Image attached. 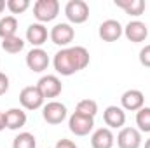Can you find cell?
Returning <instances> with one entry per match:
<instances>
[{
  "instance_id": "obj_1",
  "label": "cell",
  "mask_w": 150,
  "mask_h": 148,
  "mask_svg": "<svg viewBox=\"0 0 150 148\" xmlns=\"http://www.w3.org/2000/svg\"><path fill=\"white\" fill-rule=\"evenodd\" d=\"M89 59H91L89 51L82 45H75V47H65V49L58 51L54 54L52 65L59 75L70 77V75L84 70L89 65Z\"/></svg>"
},
{
  "instance_id": "obj_2",
  "label": "cell",
  "mask_w": 150,
  "mask_h": 148,
  "mask_svg": "<svg viewBox=\"0 0 150 148\" xmlns=\"http://www.w3.org/2000/svg\"><path fill=\"white\" fill-rule=\"evenodd\" d=\"M59 14V2L58 0H37L33 4V16L38 23L54 21Z\"/></svg>"
},
{
  "instance_id": "obj_3",
  "label": "cell",
  "mask_w": 150,
  "mask_h": 148,
  "mask_svg": "<svg viewBox=\"0 0 150 148\" xmlns=\"http://www.w3.org/2000/svg\"><path fill=\"white\" fill-rule=\"evenodd\" d=\"M65 16L70 23L74 25H82L89 18V5L84 0H70L65 5Z\"/></svg>"
},
{
  "instance_id": "obj_4",
  "label": "cell",
  "mask_w": 150,
  "mask_h": 148,
  "mask_svg": "<svg viewBox=\"0 0 150 148\" xmlns=\"http://www.w3.org/2000/svg\"><path fill=\"white\" fill-rule=\"evenodd\" d=\"M68 129L75 136H87L94 129V118L74 111L70 115V118H68Z\"/></svg>"
},
{
  "instance_id": "obj_5",
  "label": "cell",
  "mask_w": 150,
  "mask_h": 148,
  "mask_svg": "<svg viewBox=\"0 0 150 148\" xmlns=\"http://www.w3.org/2000/svg\"><path fill=\"white\" fill-rule=\"evenodd\" d=\"M49 37L52 40V44H56V45L65 49V47H68L72 44V40L75 37V30L72 28L70 23H58V25H54L51 28Z\"/></svg>"
},
{
  "instance_id": "obj_6",
  "label": "cell",
  "mask_w": 150,
  "mask_h": 148,
  "mask_svg": "<svg viewBox=\"0 0 150 148\" xmlns=\"http://www.w3.org/2000/svg\"><path fill=\"white\" fill-rule=\"evenodd\" d=\"M68 111H67V106L59 101H49L42 106V117L47 124L51 125H58L61 124L65 118H67Z\"/></svg>"
},
{
  "instance_id": "obj_7",
  "label": "cell",
  "mask_w": 150,
  "mask_h": 148,
  "mask_svg": "<svg viewBox=\"0 0 150 148\" xmlns=\"http://www.w3.org/2000/svg\"><path fill=\"white\" fill-rule=\"evenodd\" d=\"M19 103L26 110H38L44 106V96L37 85H28L23 87V91L19 92Z\"/></svg>"
},
{
  "instance_id": "obj_8",
  "label": "cell",
  "mask_w": 150,
  "mask_h": 148,
  "mask_svg": "<svg viewBox=\"0 0 150 148\" xmlns=\"http://www.w3.org/2000/svg\"><path fill=\"white\" fill-rule=\"evenodd\" d=\"M38 91L42 92L44 99L45 98H58L63 91V84L56 75H44L40 77V80L37 82Z\"/></svg>"
},
{
  "instance_id": "obj_9",
  "label": "cell",
  "mask_w": 150,
  "mask_h": 148,
  "mask_svg": "<svg viewBox=\"0 0 150 148\" xmlns=\"http://www.w3.org/2000/svg\"><path fill=\"white\" fill-rule=\"evenodd\" d=\"M49 63H51L49 56H47V52L42 47H33L26 54V66L32 72H35V73H42L44 70H47Z\"/></svg>"
},
{
  "instance_id": "obj_10",
  "label": "cell",
  "mask_w": 150,
  "mask_h": 148,
  "mask_svg": "<svg viewBox=\"0 0 150 148\" xmlns=\"http://www.w3.org/2000/svg\"><path fill=\"white\" fill-rule=\"evenodd\" d=\"M120 108L127 111H138L145 106V94L140 89H127L120 96Z\"/></svg>"
},
{
  "instance_id": "obj_11",
  "label": "cell",
  "mask_w": 150,
  "mask_h": 148,
  "mask_svg": "<svg viewBox=\"0 0 150 148\" xmlns=\"http://www.w3.org/2000/svg\"><path fill=\"white\" fill-rule=\"evenodd\" d=\"M119 148H140L142 147V132L136 127H122L117 134Z\"/></svg>"
},
{
  "instance_id": "obj_12",
  "label": "cell",
  "mask_w": 150,
  "mask_h": 148,
  "mask_svg": "<svg viewBox=\"0 0 150 148\" xmlns=\"http://www.w3.org/2000/svg\"><path fill=\"white\" fill-rule=\"evenodd\" d=\"M122 33H124V28L117 19H107L98 28V35L103 42H115L122 37Z\"/></svg>"
},
{
  "instance_id": "obj_13",
  "label": "cell",
  "mask_w": 150,
  "mask_h": 148,
  "mask_svg": "<svg viewBox=\"0 0 150 148\" xmlns=\"http://www.w3.org/2000/svg\"><path fill=\"white\" fill-rule=\"evenodd\" d=\"M124 35L129 42H134V44H140L143 40H147L149 37V28L143 21H138V19H133L129 21L126 26H124Z\"/></svg>"
},
{
  "instance_id": "obj_14",
  "label": "cell",
  "mask_w": 150,
  "mask_h": 148,
  "mask_svg": "<svg viewBox=\"0 0 150 148\" xmlns=\"http://www.w3.org/2000/svg\"><path fill=\"white\" fill-rule=\"evenodd\" d=\"M103 120L108 125V129H122L126 124V111L120 106H107L103 111Z\"/></svg>"
},
{
  "instance_id": "obj_15",
  "label": "cell",
  "mask_w": 150,
  "mask_h": 148,
  "mask_svg": "<svg viewBox=\"0 0 150 148\" xmlns=\"http://www.w3.org/2000/svg\"><path fill=\"white\" fill-rule=\"evenodd\" d=\"M113 143H115V136H113L112 129H108V127H100L91 136L93 148H112Z\"/></svg>"
},
{
  "instance_id": "obj_16",
  "label": "cell",
  "mask_w": 150,
  "mask_h": 148,
  "mask_svg": "<svg viewBox=\"0 0 150 148\" xmlns=\"http://www.w3.org/2000/svg\"><path fill=\"white\" fill-rule=\"evenodd\" d=\"M47 28L42 25V23H32L28 28H26V40L33 45V47H40L42 44L47 42Z\"/></svg>"
},
{
  "instance_id": "obj_17",
  "label": "cell",
  "mask_w": 150,
  "mask_h": 148,
  "mask_svg": "<svg viewBox=\"0 0 150 148\" xmlns=\"http://www.w3.org/2000/svg\"><path fill=\"white\" fill-rule=\"evenodd\" d=\"M4 118H5V127L11 129V131H18L21 127L26 125V113L21 110V108H11L4 113Z\"/></svg>"
},
{
  "instance_id": "obj_18",
  "label": "cell",
  "mask_w": 150,
  "mask_h": 148,
  "mask_svg": "<svg viewBox=\"0 0 150 148\" xmlns=\"http://www.w3.org/2000/svg\"><path fill=\"white\" fill-rule=\"evenodd\" d=\"M113 4L117 7H120L122 11H126V14L134 16V18L142 16L145 12V7H147L145 0H115Z\"/></svg>"
},
{
  "instance_id": "obj_19",
  "label": "cell",
  "mask_w": 150,
  "mask_h": 148,
  "mask_svg": "<svg viewBox=\"0 0 150 148\" xmlns=\"http://www.w3.org/2000/svg\"><path fill=\"white\" fill-rule=\"evenodd\" d=\"M16 32H18V19L14 16H5L0 19V37H2V40L14 37Z\"/></svg>"
},
{
  "instance_id": "obj_20",
  "label": "cell",
  "mask_w": 150,
  "mask_h": 148,
  "mask_svg": "<svg viewBox=\"0 0 150 148\" xmlns=\"http://www.w3.org/2000/svg\"><path fill=\"white\" fill-rule=\"evenodd\" d=\"M2 49L5 52H9V54H18V52H21L25 49V40L21 37H18V35L4 38L2 40Z\"/></svg>"
},
{
  "instance_id": "obj_21",
  "label": "cell",
  "mask_w": 150,
  "mask_h": 148,
  "mask_svg": "<svg viewBox=\"0 0 150 148\" xmlns=\"http://www.w3.org/2000/svg\"><path fill=\"white\" fill-rule=\"evenodd\" d=\"M12 148H37V140L32 132H19L12 141Z\"/></svg>"
},
{
  "instance_id": "obj_22",
  "label": "cell",
  "mask_w": 150,
  "mask_h": 148,
  "mask_svg": "<svg viewBox=\"0 0 150 148\" xmlns=\"http://www.w3.org/2000/svg\"><path fill=\"white\" fill-rule=\"evenodd\" d=\"M136 125L140 132H150V106H143L136 111Z\"/></svg>"
},
{
  "instance_id": "obj_23",
  "label": "cell",
  "mask_w": 150,
  "mask_h": 148,
  "mask_svg": "<svg viewBox=\"0 0 150 148\" xmlns=\"http://www.w3.org/2000/svg\"><path fill=\"white\" fill-rule=\"evenodd\" d=\"M75 111L94 118V117H96V113H98V103H96L94 99H82V101H79V103H77Z\"/></svg>"
},
{
  "instance_id": "obj_24",
  "label": "cell",
  "mask_w": 150,
  "mask_h": 148,
  "mask_svg": "<svg viewBox=\"0 0 150 148\" xmlns=\"http://www.w3.org/2000/svg\"><path fill=\"white\" fill-rule=\"evenodd\" d=\"M5 5L12 14H23L30 7V2L28 0H7Z\"/></svg>"
},
{
  "instance_id": "obj_25",
  "label": "cell",
  "mask_w": 150,
  "mask_h": 148,
  "mask_svg": "<svg viewBox=\"0 0 150 148\" xmlns=\"http://www.w3.org/2000/svg\"><path fill=\"white\" fill-rule=\"evenodd\" d=\"M140 63L143 65V66H147V68H150V44L149 45H145L142 51H140Z\"/></svg>"
},
{
  "instance_id": "obj_26",
  "label": "cell",
  "mask_w": 150,
  "mask_h": 148,
  "mask_svg": "<svg viewBox=\"0 0 150 148\" xmlns=\"http://www.w3.org/2000/svg\"><path fill=\"white\" fill-rule=\"evenodd\" d=\"M9 91V77L0 72V96H4Z\"/></svg>"
},
{
  "instance_id": "obj_27",
  "label": "cell",
  "mask_w": 150,
  "mask_h": 148,
  "mask_svg": "<svg viewBox=\"0 0 150 148\" xmlns=\"http://www.w3.org/2000/svg\"><path fill=\"white\" fill-rule=\"evenodd\" d=\"M54 148H79L75 145L72 140H59L58 143H56V147Z\"/></svg>"
},
{
  "instance_id": "obj_28",
  "label": "cell",
  "mask_w": 150,
  "mask_h": 148,
  "mask_svg": "<svg viewBox=\"0 0 150 148\" xmlns=\"http://www.w3.org/2000/svg\"><path fill=\"white\" fill-rule=\"evenodd\" d=\"M5 129V118H4V113L0 111V131Z\"/></svg>"
},
{
  "instance_id": "obj_29",
  "label": "cell",
  "mask_w": 150,
  "mask_h": 148,
  "mask_svg": "<svg viewBox=\"0 0 150 148\" xmlns=\"http://www.w3.org/2000/svg\"><path fill=\"white\" fill-rule=\"evenodd\" d=\"M5 7H7V5H5V2H4V0H0V14H2V11H4Z\"/></svg>"
},
{
  "instance_id": "obj_30",
  "label": "cell",
  "mask_w": 150,
  "mask_h": 148,
  "mask_svg": "<svg viewBox=\"0 0 150 148\" xmlns=\"http://www.w3.org/2000/svg\"><path fill=\"white\" fill-rule=\"evenodd\" d=\"M145 148H150V138L147 140V141H145Z\"/></svg>"
}]
</instances>
